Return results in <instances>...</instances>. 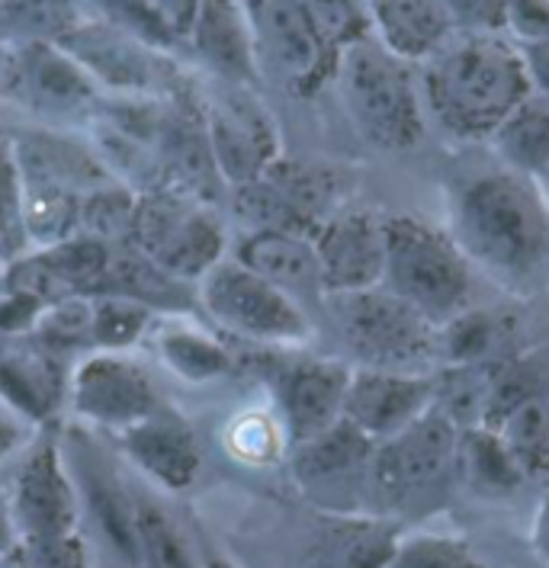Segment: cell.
I'll use <instances>...</instances> for the list:
<instances>
[{"label": "cell", "instance_id": "6da1fadb", "mask_svg": "<svg viewBox=\"0 0 549 568\" xmlns=\"http://www.w3.org/2000/svg\"><path fill=\"white\" fill-rule=\"evenodd\" d=\"M447 235L472 270L530 296L549 283V200L537 178L491 168L454 183Z\"/></svg>", "mask_w": 549, "mask_h": 568}, {"label": "cell", "instance_id": "7a4b0ae2", "mask_svg": "<svg viewBox=\"0 0 549 568\" xmlns=\"http://www.w3.org/2000/svg\"><path fill=\"white\" fill-rule=\"evenodd\" d=\"M530 90L520 49L498 32H454L427 59V110L462 142H491L501 122L530 100Z\"/></svg>", "mask_w": 549, "mask_h": 568}, {"label": "cell", "instance_id": "3957f363", "mask_svg": "<svg viewBox=\"0 0 549 568\" xmlns=\"http://www.w3.org/2000/svg\"><path fill=\"white\" fill-rule=\"evenodd\" d=\"M379 286L440 328L469 308L472 264L462 257L447 229H437L418 215H389L386 267Z\"/></svg>", "mask_w": 549, "mask_h": 568}, {"label": "cell", "instance_id": "277c9868", "mask_svg": "<svg viewBox=\"0 0 549 568\" xmlns=\"http://www.w3.org/2000/svg\"><path fill=\"white\" fill-rule=\"evenodd\" d=\"M335 81L366 142L386 151H408L425 139L421 93L411 68L373 32L337 55Z\"/></svg>", "mask_w": 549, "mask_h": 568}, {"label": "cell", "instance_id": "5b68a950", "mask_svg": "<svg viewBox=\"0 0 549 568\" xmlns=\"http://www.w3.org/2000/svg\"><path fill=\"white\" fill-rule=\"evenodd\" d=\"M459 427L437 405L396 437L376 444L366 473V505L373 514L396 517L440 495L457 476Z\"/></svg>", "mask_w": 549, "mask_h": 568}, {"label": "cell", "instance_id": "8992f818", "mask_svg": "<svg viewBox=\"0 0 549 568\" xmlns=\"http://www.w3.org/2000/svg\"><path fill=\"white\" fill-rule=\"evenodd\" d=\"M322 305L328 308L340 344L360 366L415 373V363L437 357V328L383 286L335 293Z\"/></svg>", "mask_w": 549, "mask_h": 568}, {"label": "cell", "instance_id": "52a82bcc", "mask_svg": "<svg viewBox=\"0 0 549 568\" xmlns=\"http://www.w3.org/2000/svg\"><path fill=\"white\" fill-rule=\"evenodd\" d=\"M132 247L181 283L203 280L222 257V229L215 215L171 186L139 193Z\"/></svg>", "mask_w": 549, "mask_h": 568}, {"label": "cell", "instance_id": "ba28073f", "mask_svg": "<svg viewBox=\"0 0 549 568\" xmlns=\"http://www.w3.org/2000/svg\"><path fill=\"white\" fill-rule=\"evenodd\" d=\"M482 427L495 430L523 479L549 476V373L533 357L488 366Z\"/></svg>", "mask_w": 549, "mask_h": 568}, {"label": "cell", "instance_id": "9c48e42d", "mask_svg": "<svg viewBox=\"0 0 549 568\" xmlns=\"http://www.w3.org/2000/svg\"><path fill=\"white\" fill-rule=\"evenodd\" d=\"M203 305L225 331L257 344H303L312 334L303 305L238 261L203 276Z\"/></svg>", "mask_w": 549, "mask_h": 568}, {"label": "cell", "instance_id": "30bf717a", "mask_svg": "<svg viewBox=\"0 0 549 568\" xmlns=\"http://www.w3.org/2000/svg\"><path fill=\"white\" fill-rule=\"evenodd\" d=\"M0 97L32 116L71 120L91 113L96 84L59 45L17 42L0 61Z\"/></svg>", "mask_w": 549, "mask_h": 568}, {"label": "cell", "instance_id": "8fae6325", "mask_svg": "<svg viewBox=\"0 0 549 568\" xmlns=\"http://www.w3.org/2000/svg\"><path fill=\"white\" fill-rule=\"evenodd\" d=\"M376 444L350 420L293 447V479L325 514L366 510V473Z\"/></svg>", "mask_w": 549, "mask_h": 568}, {"label": "cell", "instance_id": "7c38bea8", "mask_svg": "<svg viewBox=\"0 0 549 568\" xmlns=\"http://www.w3.org/2000/svg\"><path fill=\"white\" fill-rule=\"evenodd\" d=\"M59 49L84 68V74L93 84L122 90L132 97L164 93L177 81L167 59L161 55V49L116 30L103 20L100 23H78L61 39Z\"/></svg>", "mask_w": 549, "mask_h": 568}, {"label": "cell", "instance_id": "4fadbf2b", "mask_svg": "<svg viewBox=\"0 0 549 568\" xmlns=\"http://www.w3.org/2000/svg\"><path fill=\"white\" fill-rule=\"evenodd\" d=\"M203 125L215 171L228 186L264 178V171L279 158L274 120L267 116L261 100H254L244 88L228 84L222 90L210 103Z\"/></svg>", "mask_w": 549, "mask_h": 568}, {"label": "cell", "instance_id": "5bb4252c", "mask_svg": "<svg viewBox=\"0 0 549 568\" xmlns=\"http://www.w3.org/2000/svg\"><path fill=\"white\" fill-rule=\"evenodd\" d=\"M254 49L299 90L312 93L335 78L337 59L322 42L303 0H247Z\"/></svg>", "mask_w": 549, "mask_h": 568}, {"label": "cell", "instance_id": "9a60e30c", "mask_svg": "<svg viewBox=\"0 0 549 568\" xmlns=\"http://www.w3.org/2000/svg\"><path fill=\"white\" fill-rule=\"evenodd\" d=\"M10 517L17 537L78 534V491L64 469L55 434H45L23 459L13 481Z\"/></svg>", "mask_w": 549, "mask_h": 568}, {"label": "cell", "instance_id": "2e32d148", "mask_svg": "<svg viewBox=\"0 0 549 568\" xmlns=\"http://www.w3.org/2000/svg\"><path fill=\"white\" fill-rule=\"evenodd\" d=\"M434 376L405 369H350L344 395V420L373 444H383L434 408Z\"/></svg>", "mask_w": 549, "mask_h": 568}, {"label": "cell", "instance_id": "e0dca14e", "mask_svg": "<svg viewBox=\"0 0 549 568\" xmlns=\"http://www.w3.org/2000/svg\"><path fill=\"white\" fill-rule=\"evenodd\" d=\"M322 290L335 293H360L383 283L386 267V219L373 212H335L312 235Z\"/></svg>", "mask_w": 549, "mask_h": 568}, {"label": "cell", "instance_id": "ac0fdd59", "mask_svg": "<svg viewBox=\"0 0 549 568\" xmlns=\"http://www.w3.org/2000/svg\"><path fill=\"white\" fill-rule=\"evenodd\" d=\"M350 366L335 359H293L276 366L274 395L289 447L325 434L344 418Z\"/></svg>", "mask_w": 549, "mask_h": 568}, {"label": "cell", "instance_id": "d6986e66", "mask_svg": "<svg viewBox=\"0 0 549 568\" xmlns=\"http://www.w3.org/2000/svg\"><path fill=\"white\" fill-rule=\"evenodd\" d=\"M68 395L81 418L120 427V430L157 412L154 386L145 376V369L106 351L84 359L74 369L68 383Z\"/></svg>", "mask_w": 549, "mask_h": 568}, {"label": "cell", "instance_id": "ffe728a7", "mask_svg": "<svg viewBox=\"0 0 549 568\" xmlns=\"http://www.w3.org/2000/svg\"><path fill=\"white\" fill-rule=\"evenodd\" d=\"M401 524L373 510L322 514L305 546V568H389Z\"/></svg>", "mask_w": 549, "mask_h": 568}, {"label": "cell", "instance_id": "44dd1931", "mask_svg": "<svg viewBox=\"0 0 549 568\" xmlns=\"http://www.w3.org/2000/svg\"><path fill=\"white\" fill-rule=\"evenodd\" d=\"M122 447L149 479H154L167 491L190 488L203 466V453H200L193 430L164 412H152L149 418L125 427Z\"/></svg>", "mask_w": 549, "mask_h": 568}, {"label": "cell", "instance_id": "7402d4cb", "mask_svg": "<svg viewBox=\"0 0 549 568\" xmlns=\"http://www.w3.org/2000/svg\"><path fill=\"white\" fill-rule=\"evenodd\" d=\"M196 55L213 68L225 84L244 88L257 78V49L238 0H200V13L190 36Z\"/></svg>", "mask_w": 549, "mask_h": 568}, {"label": "cell", "instance_id": "603a6c76", "mask_svg": "<svg viewBox=\"0 0 549 568\" xmlns=\"http://www.w3.org/2000/svg\"><path fill=\"white\" fill-rule=\"evenodd\" d=\"M373 36L401 61H427L457 32L444 0H366Z\"/></svg>", "mask_w": 549, "mask_h": 568}, {"label": "cell", "instance_id": "cb8c5ba5", "mask_svg": "<svg viewBox=\"0 0 549 568\" xmlns=\"http://www.w3.org/2000/svg\"><path fill=\"white\" fill-rule=\"evenodd\" d=\"M13 168L20 171V183L59 186L78 196H88L110 183V171L100 161V154L49 132H32L17 139Z\"/></svg>", "mask_w": 549, "mask_h": 568}, {"label": "cell", "instance_id": "d4e9b609", "mask_svg": "<svg viewBox=\"0 0 549 568\" xmlns=\"http://www.w3.org/2000/svg\"><path fill=\"white\" fill-rule=\"evenodd\" d=\"M238 264L254 270L267 283H274L276 290H283L299 305L303 300H325L318 254H315L312 239L305 235H289V232L247 235L238 247Z\"/></svg>", "mask_w": 549, "mask_h": 568}, {"label": "cell", "instance_id": "484cf974", "mask_svg": "<svg viewBox=\"0 0 549 568\" xmlns=\"http://www.w3.org/2000/svg\"><path fill=\"white\" fill-rule=\"evenodd\" d=\"M64 389L68 383L61 369V354L45 347L42 341L32 337L30 344L0 354V395L17 415H30L32 420L52 418Z\"/></svg>", "mask_w": 549, "mask_h": 568}, {"label": "cell", "instance_id": "4316f807", "mask_svg": "<svg viewBox=\"0 0 549 568\" xmlns=\"http://www.w3.org/2000/svg\"><path fill=\"white\" fill-rule=\"evenodd\" d=\"M78 481L84 491V501L91 510L96 537L106 542V549L120 559L122 566L139 568V534H135V501L125 495L120 479L96 463L93 453L78 459Z\"/></svg>", "mask_w": 549, "mask_h": 568}, {"label": "cell", "instance_id": "83f0119b", "mask_svg": "<svg viewBox=\"0 0 549 568\" xmlns=\"http://www.w3.org/2000/svg\"><path fill=\"white\" fill-rule=\"evenodd\" d=\"M457 476L482 498H508L527 481L501 437L482 424L459 430Z\"/></svg>", "mask_w": 549, "mask_h": 568}, {"label": "cell", "instance_id": "f1b7e54d", "mask_svg": "<svg viewBox=\"0 0 549 568\" xmlns=\"http://www.w3.org/2000/svg\"><path fill=\"white\" fill-rule=\"evenodd\" d=\"M93 296H125V300L149 305L152 312L154 308H181L190 302V293L181 280L164 273L132 244L113 247L110 267L103 273Z\"/></svg>", "mask_w": 549, "mask_h": 568}, {"label": "cell", "instance_id": "f546056e", "mask_svg": "<svg viewBox=\"0 0 549 568\" xmlns=\"http://www.w3.org/2000/svg\"><path fill=\"white\" fill-rule=\"evenodd\" d=\"M508 334L505 318L491 315L488 308H462L457 318L437 328V357L447 366H495L511 354H501V341Z\"/></svg>", "mask_w": 549, "mask_h": 568}, {"label": "cell", "instance_id": "4dcf8cb0", "mask_svg": "<svg viewBox=\"0 0 549 568\" xmlns=\"http://www.w3.org/2000/svg\"><path fill=\"white\" fill-rule=\"evenodd\" d=\"M81 200L78 193H68L59 186H39V183H20V232L32 241L39 251L55 247L61 241L74 239L81 229Z\"/></svg>", "mask_w": 549, "mask_h": 568}, {"label": "cell", "instance_id": "1f68e13d", "mask_svg": "<svg viewBox=\"0 0 549 568\" xmlns=\"http://www.w3.org/2000/svg\"><path fill=\"white\" fill-rule=\"evenodd\" d=\"M264 180L274 183L279 190V196L293 206V210L303 215L305 222H312L315 229L335 215L332 206H335V193L337 183L328 171L315 168V164H305V161H296V158H276L274 164L264 171Z\"/></svg>", "mask_w": 549, "mask_h": 568}, {"label": "cell", "instance_id": "d6a6232c", "mask_svg": "<svg viewBox=\"0 0 549 568\" xmlns=\"http://www.w3.org/2000/svg\"><path fill=\"white\" fill-rule=\"evenodd\" d=\"M491 142L501 154L505 168L537 178L549 164V113L527 100L520 110L501 122Z\"/></svg>", "mask_w": 549, "mask_h": 568}, {"label": "cell", "instance_id": "836d02e7", "mask_svg": "<svg viewBox=\"0 0 549 568\" xmlns=\"http://www.w3.org/2000/svg\"><path fill=\"white\" fill-rule=\"evenodd\" d=\"M0 23L17 42L59 45L81 23V0H0Z\"/></svg>", "mask_w": 549, "mask_h": 568}, {"label": "cell", "instance_id": "e575fe53", "mask_svg": "<svg viewBox=\"0 0 549 568\" xmlns=\"http://www.w3.org/2000/svg\"><path fill=\"white\" fill-rule=\"evenodd\" d=\"M232 210L238 215L247 235H261V232H289V235H305L312 239L318 229L312 222H305L299 212L293 210L274 183L264 178L232 186Z\"/></svg>", "mask_w": 549, "mask_h": 568}, {"label": "cell", "instance_id": "d590c367", "mask_svg": "<svg viewBox=\"0 0 549 568\" xmlns=\"http://www.w3.org/2000/svg\"><path fill=\"white\" fill-rule=\"evenodd\" d=\"M139 568H203L171 514L149 498L135 501Z\"/></svg>", "mask_w": 549, "mask_h": 568}, {"label": "cell", "instance_id": "8d00e7d4", "mask_svg": "<svg viewBox=\"0 0 549 568\" xmlns=\"http://www.w3.org/2000/svg\"><path fill=\"white\" fill-rule=\"evenodd\" d=\"M135 193H129L125 186H100L81 200V229L78 235L84 239L122 247L132 244V222H135Z\"/></svg>", "mask_w": 549, "mask_h": 568}, {"label": "cell", "instance_id": "74e56055", "mask_svg": "<svg viewBox=\"0 0 549 568\" xmlns=\"http://www.w3.org/2000/svg\"><path fill=\"white\" fill-rule=\"evenodd\" d=\"M157 354L161 359L190 383H206V379H218L232 369V354L215 344L203 334L193 331H167L157 341Z\"/></svg>", "mask_w": 549, "mask_h": 568}, {"label": "cell", "instance_id": "f35d334b", "mask_svg": "<svg viewBox=\"0 0 549 568\" xmlns=\"http://www.w3.org/2000/svg\"><path fill=\"white\" fill-rule=\"evenodd\" d=\"M389 568H488L482 556L454 534L418 530L401 534Z\"/></svg>", "mask_w": 549, "mask_h": 568}, {"label": "cell", "instance_id": "ab89813d", "mask_svg": "<svg viewBox=\"0 0 549 568\" xmlns=\"http://www.w3.org/2000/svg\"><path fill=\"white\" fill-rule=\"evenodd\" d=\"M152 325V308L125 296H93L91 344L106 354L132 347Z\"/></svg>", "mask_w": 549, "mask_h": 568}, {"label": "cell", "instance_id": "60d3db41", "mask_svg": "<svg viewBox=\"0 0 549 568\" xmlns=\"http://www.w3.org/2000/svg\"><path fill=\"white\" fill-rule=\"evenodd\" d=\"M322 42L328 45L332 55H340L350 42L364 39L373 32L369 27V10L360 0H303Z\"/></svg>", "mask_w": 549, "mask_h": 568}, {"label": "cell", "instance_id": "b9f144b4", "mask_svg": "<svg viewBox=\"0 0 549 568\" xmlns=\"http://www.w3.org/2000/svg\"><path fill=\"white\" fill-rule=\"evenodd\" d=\"M7 293L30 296V300L45 305V308L68 300V296H78L42 251H35L30 257H13L10 261V267H7Z\"/></svg>", "mask_w": 549, "mask_h": 568}, {"label": "cell", "instance_id": "7bdbcfd3", "mask_svg": "<svg viewBox=\"0 0 549 568\" xmlns=\"http://www.w3.org/2000/svg\"><path fill=\"white\" fill-rule=\"evenodd\" d=\"M7 559L13 568H88V546L78 534L17 537Z\"/></svg>", "mask_w": 549, "mask_h": 568}, {"label": "cell", "instance_id": "ee69618b", "mask_svg": "<svg viewBox=\"0 0 549 568\" xmlns=\"http://www.w3.org/2000/svg\"><path fill=\"white\" fill-rule=\"evenodd\" d=\"M135 10L145 23L152 45L171 49V45L190 42L196 13H200V0H135Z\"/></svg>", "mask_w": 549, "mask_h": 568}, {"label": "cell", "instance_id": "f6af8a7d", "mask_svg": "<svg viewBox=\"0 0 549 568\" xmlns=\"http://www.w3.org/2000/svg\"><path fill=\"white\" fill-rule=\"evenodd\" d=\"M462 32H498L508 20V0H444Z\"/></svg>", "mask_w": 549, "mask_h": 568}, {"label": "cell", "instance_id": "bcb514c9", "mask_svg": "<svg viewBox=\"0 0 549 568\" xmlns=\"http://www.w3.org/2000/svg\"><path fill=\"white\" fill-rule=\"evenodd\" d=\"M45 305H39L30 296H20V293H3L0 296V334H27L35 328L39 315H42Z\"/></svg>", "mask_w": 549, "mask_h": 568}, {"label": "cell", "instance_id": "7dc6e473", "mask_svg": "<svg viewBox=\"0 0 549 568\" xmlns=\"http://www.w3.org/2000/svg\"><path fill=\"white\" fill-rule=\"evenodd\" d=\"M520 59H523V68H527L530 88L549 93V36L527 39L523 49H520Z\"/></svg>", "mask_w": 549, "mask_h": 568}, {"label": "cell", "instance_id": "c3c4849f", "mask_svg": "<svg viewBox=\"0 0 549 568\" xmlns=\"http://www.w3.org/2000/svg\"><path fill=\"white\" fill-rule=\"evenodd\" d=\"M527 542H530V552L537 556V562L549 566V491L537 501V508H533Z\"/></svg>", "mask_w": 549, "mask_h": 568}, {"label": "cell", "instance_id": "681fc988", "mask_svg": "<svg viewBox=\"0 0 549 568\" xmlns=\"http://www.w3.org/2000/svg\"><path fill=\"white\" fill-rule=\"evenodd\" d=\"M23 444V424L17 418V412L10 408H0V459L10 453V449H17Z\"/></svg>", "mask_w": 549, "mask_h": 568}, {"label": "cell", "instance_id": "f907efd6", "mask_svg": "<svg viewBox=\"0 0 549 568\" xmlns=\"http://www.w3.org/2000/svg\"><path fill=\"white\" fill-rule=\"evenodd\" d=\"M17 542V527H13V517H10V505L0 498V559L13 549Z\"/></svg>", "mask_w": 549, "mask_h": 568}, {"label": "cell", "instance_id": "816d5d0a", "mask_svg": "<svg viewBox=\"0 0 549 568\" xmlns=\"http://www.w3.org/2000/svg\"><path fill=\"white\" fill-rule=\"evenodd\" d=\"M17 247H20V239H17V229L10 225V219L0 212V261H13V254H17Z\"/></svg>", "mask_w": 549, "mask_h": 568}, {"label": "cell", "instance_id": "f5cc1de1", "mask_svg": "<svg viewBox=\"0 0 549 568\" xmlns=\"http://www.w3.org/2000/svg\"><path fill=\"white\" fill-rule=\"evenodd\" d=\"M7 183H10V161H7L3 151H0V210H3V203H7Z\"/></svg>", "mask_w": 549, "mask_h": 568}, {"label": "cell", "instance_id": "db71d44e", "mask_svg": "<svg viewBox=\"0 0 549 568\" xmlns=\"http://www.w3.org/2000/svg\"><path fill=\"white\" fill-rule=\"evenodd\" d=\"M203 568H238V566H232V562H225V559H210V562H206V566Z\"/></svg>", "mask_w": 549, "mask_h": 568}, {"label": "cell", "instance_id": "11a10c76", "mask_svg": "<svg viewBox=\"0 0 549 568\" xmlns=\"http://www.w3.org/2000/svg\"><path fill=\"white\" fill-rule=\"evenodd\" d=\"M0 337H3V334H0ZM0 354H3V341H0Z\"/></svg>", "mask_w": 549, "mask_h": 568}, {"label": "cell", "instance_id": "9f6ffc18", "mask_svg": "<svg viewBox=\"0 0 549 568\" xmlns=\"http://www.w3.org/2000/svg\"><path fill=\"white\" fill-rule=\"evenodd\" d=\"M0 36H3V23H0Z\"/></svg>", "mask_w": 549, "mask_h": 568}]
</instances>
